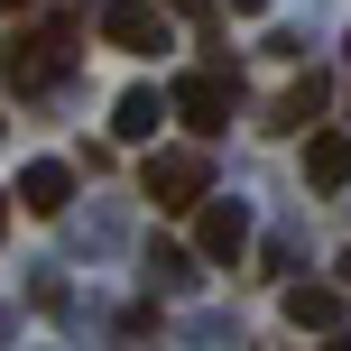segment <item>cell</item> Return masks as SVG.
<instances>
[{"label": "cell", "instance_id": "1", "mask_svg": "<svg viewBox=\"0 0 351 351\" xmlns=\"http://www.w3.org/2000/svg\"><path fill=\"white\" fill-rule=\"evenodd\" d=\"M167 111L194 130V139H222V130H231V111H241V84H231L222 65H194V74H176Z\"/></svg>", "mask_w": 351, "mask_h": 351}, {"label": "cell", "instance_id": "2", "mask_svg": "<svg viewBox=\"0 0 351 351\" xmlns=\"http://www.w3.org/2000/svg\"><path fill=\"white\" fill-rule=\"evenodd\" d=\"M65 65H74L65 28H19V37H0V84H10V93H47V84H65Z\"/></svg>", "mask_w": 351, "mask_h": 351}, {"label": "cell", "instance_id": "3", "mask_svg": "<svg viewBox=\"0 0 351 351\" xmlns=\"http://www.w3.org/2000/svg\"><path fill=\"white\" fill-rule=\"evenodd\" d=\"M204 194H213V176H204V158H194V148H158V158H148V204L194 213Z\"/></svg>", "mask_w": 351, "mask_h": 351}, {"label": "cell", "instance_id": "4", "mask_svg": "<svg viewBox=\"0 0 351 351\" xmlns=\"http://www.w3.org/2000/svg\"><path fill=\"white\" fill-rule=\"evenodd\" d=\"M93 28H102L111 47H130V56H158V47H167V19L148 10V0H102V10H93Z\"/></svg>", "mask_w": 351, "mask_h": 351}, {"label": "cell", "instance_id": "5", "mask_svg": "<svg viewBox=\"0 0 351 351\" xmlns=\"http://www.w3.org/2000/svg\"><path fill=\"white\" fill-rule=\"evenodd\" d=\"M194 250L231 268V259L250 250V213H241V204H194Z\"/></svg>", "mask_w": 351, "mask_h": 351}, {"label": "cell", "instance_id": "6", "mask_svg": "<svg viewBox=\"0 0 351 351\" xmlns=\"http://www.w3.org/2000/svg\"><path fill=\"white\" fill-rule=\"evenodd\" d=\"M305 185H315V194H342L351 185V139H342V130H305Z\"/></svg>", "mask_w": 351, "mask_h": 351}, {"label": "cell", "instance_id": "7", "mask_svg": "<svg viewBox=\"0 0 351 351\" xmlns=\"http://www.w3.org/2000/svg\"><path fill=\"white\" fill-rule=\"evenodd\" d=\"M19 204H28V213H65V204H74V167H65V158L19 167Z\"/></svg>", "mask_w": 351, "mask_h": 351}, {"label": "cell", "instance_id": "8", "mask_svg": "<svg viewBox=\"0 0 351 351\" xmlns=\"http://www.w3.org/2000/svg\"><path fill=\"white\" fill-rule=\"evenodd\" d=\"M287 324L296 333H333L342 324V287H287Z\"/></svg>", "mask_w": 351, "mask_h": 351}, {"label": "cell", "instance_id": "9", "mask_svg": "<svg viewBox=\"0 0 351 351\" xmlns=\"http://www.w3.org/2000/svg\"><path fill=\"white\" fill-rule=\"evenodd\" d=\"M324 93H333V84H324V74H296V84L278 93V111H268V130H315V111H324Z\"/></svg>", "mask_w": 351, "mask_h": 351}, {"label": "cell", "instance_id": "10", "mask_svg": "<svg viewBox=\"0 0 351 351\" xmlns=\"http://www.w3.org/2000/svg\"><path fill=\"white\" fill-rule=\"evenodd\" d=\"M158 121H167L158 93H121V102H111V130H121V139H158Z\"/></svg>", "mask_w": 351, "mask_h": 351}, {"label": "cell", "instance_id": "11", "mask_svg": "<svg viewBox=\"0 0 351 351\" xmlns=\"http://www.w3.org/2000/svg\"><path fill=\"white\" fill-rule=\"evenodd\" d=\"M0 241H10V185H0Z\"/></svg>", "mask_w": 351, "mask_h": 351}, {"label": "cell", "instance_id": "12", "mask_svg": "<svg viewBox=\"0 0 351 351\" xmlns=\"http://www.w3.org/2000/svg\"><path fill=\"white\" fill-rule=\"evenodd\" d=\"M333 268H342V287H351V250H342V259H333Z\"/></svg>", "mask_w": 351, "mask_h": 351}, {"label": "cell", "instance_id": "13", "mask_svg": "<svg viewBox=\"0 0 351 351\" xmlns=\"http://www.w3.org/2000/svg\"><path fill=\"white\" fill-rule=\"evenodd\" d=\"M0 10H28V0H0Z\"/></svg>", "mask_w": 351, "mask_h": 351}, {"label": "cell", "instance_id": "14", "mask_svg": "<svg viewBox=\"0 0 351 351\" xmlns=\"http://www.w3.org/2000/svg\"><path fill=\"white\" fill-rule=\"evenodd\" d=\"M333 351H351V333H342V342H333Z\"/></svg>", "mask_w": 351, "mask_h": 351}]
</instances>
